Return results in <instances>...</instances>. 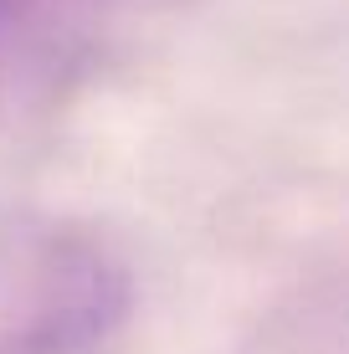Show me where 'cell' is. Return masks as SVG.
Segmentation results:
<instances>
[{
  "label": "cell",
  "mask_w": 349,
  "mask_h": 354,
  "mask_svg": "<svg viewBox=\"0 0 349 354\" xmlns=\"http://www.w3.org/2000/svg\"><path fill=\"white\" fill-rule=\"evenodd\" d=\"M134 308L103 231L57 211H0V354H98Z\"/></svg>",
  "instance_id": "cell-1"
},
{
  "label": "cell",
  "mask_w": 349,
  "mask_h": 354,
  "mask_svg": "<svg viewBox=\"0 0 349 354\" xmlns=\"http://www.w3.org/2000/svg\"><path fill=\"white\" fill-rule=\"evenodd\" d=\"M26 31H31V6L26 0H0V82L16 72Z\"/></svg>",
  "instance_id": "cell-2"
}]
</instances>
